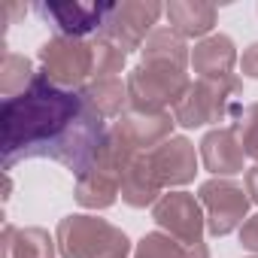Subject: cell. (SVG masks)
<instances>
[{
	"label": "cell",
	"instance_id": "d6986e66",
	"mask_svg": "<svg viewBox=\"0 0 258 258\" xmlns=\"http://www.w3.org/2000/svg\"><path fill=\"white\" fill-rule=\"evenodd\" d=\"M82 97L100 112V115H118L127 97V85H121L118 76H106V79H94L88 88H82Z\"/></svg>",
	"mask_w": 258,
	"mask_h": 258
},
{
	"label": "cell",
	"instance_id": "3957f363",
	"mask_svg": "<svg viewBox=\"0 0 258 258\" xmlns=\"http://www.w3.org/2000/svg\"><path fill=\"white\" fill-rule=\"evenodd\" d=\"M58 246L64 258H124L127 237L94 216H67L58 225Z\"/></svg>",
	"mask_w": 258,
	"mask_h": 258
},
{
	"label": "cell",
	"instance_id": "7c38bea8",
	"mask_svg": "<svg viewBox=\"0 0 258 258\" xmlns=\"http://www.w3.org/2000/svg\"><path fill=\"white\" fill-rule=\"evenodd\" d=\"M170 127H173V118L167 112H127L118 124L115 131L127 140V146L131 149H146V146H161L164 140H170Z\"/></svg>",
	"mask_w": 258,
	"mask_h": 258
},
{
	"label": "cell",
	"instance_id": "2e32d148",
	"mask_svg": "<svg viewBox=\"0 0 258 258\" xmlns=\"http://www.w3.org/2000/svg\"><path fill=\"white\" fill-rule=\"evenodd\" d=\"M143 64H161V67H176V70H185V61H188V52H185V43L182 37L173 31V28H158L146 37L143 43Z\"/></svg>",
	"mask_w": 258,
	"mask_h": 258
},
{
	"label": "cell",
	"instance_id": "52a82bcc",
	"mask_svg": "<svg viewBox=\"0 0 258 258\" xmlns=\"http://www.w3.org/2000/svg\"><path fill=\"white\" fill-rule=\"evenodd\" d=\"M158 16H161V4H152V0L149 4H112L100 37L115 43L121 52L143 49L146 31L158 22Z\"/></svg>",
	"mask_w": 258,
	"mask_h": 258
},
{
	"label": "cell",
	"instance_id": "ffe728a7",
	"mask_svg": "<svg viewBox=\"0 0 258 258\" xmlns=\"http://www.w3.org/2000/svg\"><path fill=\"white\" fill-rule=\"evenodd\" d=\"M134 258H210V252H207L204 243L185 246V243H179V240H173V237L149 234V237L140 240Z\"/></svg>",
	"mask_w": 258,
	"mask_h": 258
},
{
	"label": "cell",
	"instance_id": "7402d4cb",
	"mask_svg": "<svg viewBox=\"0 0 258 258\" xmlns=\"http://www.w3.org/2000/svg\"><path fill=\"white\" fill-rule=\"evenodd\" d=\"M91 49H94V76H97V79H106V76L121 73V67H124V52H121L115 43L97 37V40L91 43Z\"/></svg>",
	"mask_w": 258,
	"mask_h": 258
},
{
	"label": "cell",
	"instance_id": "5bb4252c",
	"mask_svg": "<svg viewBox=\"0 0 258 258\" xmlns=\"http://www.w3.org/2000/svg\"><path fill=\"white\" fill-rule=\"evenodd\" d=\"M164 13L179 37H204L216 25V7L201 4V0H173Z\"/></svg>",
	"mask_w": 258,
	"mask_h": 258
},
{
	"label": "cell",
	"instance_id": "cb8c5ba5",
	"mask_svg": "<svg viewBox=\"0 0 258 258\" xmlns=\"http://www.w3.org/2000/svg\"><path fill=\"white\" fill-rule=\"evenodd\" d=\"M240 243H243V249L258 252V216H252V219L240 228Z\"/></svg>",
	"mask_w": 258,
	"mask_h": 258
},
{
	"label": "cell",
	"instance_id": "7a4b0ae2",
	"mask_svg": "<svg viewBox=\"0 0 258 258\" xmlns=\"http://www.w3.org/2000/svg\"><path fill=\"white\" fill-rule=\"evenodd\" d=\"M240 82L234 76L222 79H201L185 88V94L173 103V121L182 127H201L210 121H228L240 118Z\"/></svg>",
	"mask_w": 258,
	"mask_h": 258
},
{
	"label": "cell",
	"instance_id": "277c9868",
	"mask_svg": "<svg viewBox=\"0 0 258 258\" xmlns=\"http://www.w3.org/2000/svg\"><path fill=\"white\" fill-rule=\"evenodd\" d=\"M191 82L185 70L161 67V64H140L127 76V97L140 112H164L167 103H176Z\"/></svg>",
	"mask_w": 258,
	"mask_h": 258
},
{
	"label": "cell",
	"instance_id": "603a6c76",
	"mask_svg": "<svg viewBox=\"0 0 258 258\" xmlns=\"http://www.w3.org/2000/svg\"><path fill=\"white\" fill-rule=\"evenodd\" d=\"M237 127H240V143H243L246 155H252V158L258 161V103L249 106V109L240 115Z\"/></svg>",
	"mask_w": 258,
	"mask_h": 258
},
{
	"label": "cell",
	"instance_id": "ac0fdd59",
	"mask_svg": "<svg viewBox=\"0 0 258 258\" xmlns=\"http://www.w3.org/2000/svg\"><path fill=\"white\" fill-rule=\"evenodd\" d=\"M118 185L121 179L97 170V167H88L82 176H79V185H76V201L82 207H94V210H103L109 204H115V195H118Z\"/></svg>",
	"mask_w": 258,
	"mask_h": 258
},
{
	"label": "cell",
	"instance_id": "e0dca14e",
	"mask_svg": "<svg viewBox=\"0 0 258 258\" xmlns=\"http://www.w3.org/2000/svg\"><path fill=\"white\" fill-rule=\"evenodd\" d=\"M4 258H52V240L40 228H7Z\"/></svg>",
	"mask_w": 258,
	"mask_h": 258
},
{
	"label": "cell",
	"instance_id": "ba28073f",
	"mask_svg": "<svg viewBox=\"0 0 258 258\" xmlns=\"http://www.w3.org/2000/svg\"><path fill=\"white\" fill-rule=\"evenodd\" d=\"M37 10L46 22H52L61 31V37L82 40L85 34L100 37L112 4H40Z\"/></svg>",
	"mask_w": 258,
	"mask_h": 258
},
{
	"label": "cell",
	"instance_id": "8fae6325",
	"mask_svg": "<svg viewBox=\"0 0 258 258\" xmlns=\"http://www.w3.org/2000/svg\"><path fill=\"white\" fill-rule=\"evenodd\" d=\"M243 143L237 137L234 127H219V131H210L201 143V158H204V167L210 173H219V176H234L243 170Z\"/></svg>",
	"mask_w": 258,
	"mask_h": 258
},
{
	"label": "cell",
	"instance_id": "5b68a950",
	"mask_svg": "<svg viewBox=\"0 0 258 258\" xmlns=\"http://www.w3.org/2000/svg\"><path fill=\"white\" fill-rule=\"evenodd\" d=\"M43 76L58 88L79 85L88 73H94V49L76 37H55L40 49Z\"/></svg>",
	"mask_w": 258,
	"mask_h": 258
},
{
	"label": "cell",
	"instance_id": "484cf974",
	"mask_svg": "<svg viewBox=\"0 0 258 258\" xmlns=\"http://www.w3.org/2000/svg\"><path fill=\"white\" fill-rule=\"evenodd\" d=\"M246 195H252V201L258 204V167L246 170Z\"/></svg>",
	"mask_w": 258,
	"mask_h": 258
},
{
	"label": "cell",
	"instance_id": "d4e9b609",
	"mask_svg": "<svg viewBox=\"0 0 258 258\" xmlns=\"http://www.w3.org/2000/svg\"><path fill=\"white\" fill-rule=\"evenodd\" d=\"M240 67H243V73H246V76L258 79V43H252V46L243 52V61H240Z\"/></svg>",
	"mask_w": 258,
	"mask_h": 258
},
{
	"label": "cell",
	"instance_id": "4fadbf2b",
	"mask_svg": "<svg viewBox=\"0 0 258 258\" xmlns=\"http://www.w3.org/2000/svg\"><path fill=\"white\" fill-rule=\"evenodd\" d=\"M237 61L234 43L225 34H213L207 40H201L191 52V67L195 73H201V79H222L231 76V67Z\"/></svg>",
	"mask_w": 258,
	"mask_h": 258
},
{
	"label": "cell",
	"instance_id": "9a60e30c",
	"mask_svg": "<svg viewBox=\"0 0 258 258\" xmlns=\"http://www.w3.org/2000/svg\"><path fill=\"white\" fill-rule=\"evenodd\" d=\"M161 188L164 185L158 182L149 158H134L131 167H127L124 176H121V198H124V204H131V207H149V204H155L158 195H161Z\"/></svg>",
	"mask_w": 258,
	"mask_h": 258
},
{
	"label": "cell",
	"instance_id": "9c48e42d",
	"mask_svg": "<svg viewBox=\"0 0 258 258\" xmlns=\"http://www.w3.org/2000/svg\"><path fill=\"white\" fill-rule=\"evenodd\" d=\"M155 222L161 228L170 231L173 240L185 243V246H195L201 243V234H204V216H201V207L191 195L185 191H173V195H164L158 204H155Z\"/></svg>",
	"mask_w": 258,
	"mask_h": 258
},
{
	"label": "cell",
	"instance_id": "30bf717a",
	"mask_svg": "<svg viewBox=\"0 0 258 258\" xmlns=\"http://www.w3.org/2000/svg\"><path fill=\"white\" fill-rule=\"evenodd\" d=\"M146 158H149V164H152V170H155V176H158L161 185H185V182L195 179L198 158H195V146L185 137L164 140Z\"/></svg>",
	"mask_w": 258,
	"mask_h": 258
},
{
	"label": "cell",
	"instance_id": "44dd1931",
	"mask_svg": "<svg viewBox=\"0 0 258 258\" xmlns=\"http://www.w3.org/2000/svg\"><path fill=\"white\" fill-rule=\"evenodd\" d=\"M34 70H31V61L16 55V52H4V61H0V91L4 97H16L22 94L31 82H34Z\"/></svg>",
	"mask_w": 258,
	"mask_h": 258
},
{
	"label": "cell",
	"instance_id": "8992f818",
	"mask_svg": "<svg viewBox=\"0 0 258 258\" xmlns=\"http://www.w3.org/2000/svg\"><path fill=\"white\" fill-rule=\"evenodd\" d=\"M201 204L207 207V228L213 237L231 234L249 210L246 191L231 179H210L201 185Z\"/></svg>",
	"mask_w": 258,
	"mask_h": 258
},
{
	"label": "cell",
	"instance_id": "6da1fadb",
	"mask_svg": "<svg viewBox=\"0 0 258 258\" xmlns=\"http://www.w3.org/2000/svg\"><path fill=\"white\" fill-rule=\"evenodd\" d=\"M85 97L67 88L52 85L43 73L34 82L4 100L0 109V137H4V167L13 170L16 161L25 158H49L73 118L82 112Z\"/></svg>",
	"mask_w": 258,
	"mask_h": 258
}]
</instances>
